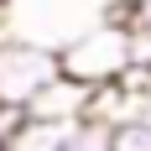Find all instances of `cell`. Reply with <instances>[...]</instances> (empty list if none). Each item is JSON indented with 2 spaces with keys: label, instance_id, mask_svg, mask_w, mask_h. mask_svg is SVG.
Wrapping results in <instances>:
<instances>
[{
  "label": "cell",
  "instance_id": "6da1fadb",
  "mask_svg": "<svg viewBox=\"0 0 151 151\" xmlns=\"http://www.w3.org/2000/svg\"><path fill=\"white\" fill-rule=\"evenodd\" d=\"M63 73L89 83V89H104V83H120L130 68H136V26L125 21V11L115 5L109 16H99L94 26H83L73 42H63Z\"/></svg>",
  "mask_w": 151,
  "mask_h": 151
},
{
  "label": "cell",
  "instance_id": "7a4b0ae2",
  "mask_svg": "<svg viewBox=\"0 0 151 151\" xmlns=\"http://www.w3.org/2000/svg\"><path fill=\"white\" fill-rule=\"evenodd\" d=\"M58 73H63V52L58 47L5 31V42H0V104L26 109Z\"/></svg>",
  "mask_w": 151,
  "mask_h": 151
},
{
  "label": "cell",
  "instance_id": "3957f363",
  "mask_svg": "<svg viewBox=\"0 0 151 151\" xmlns=\"http://www.w3.org/2000/svg\"><path fill=\"white\" fill-rule=\"evenodd\" d=\"M89 120V115H83ZM83 120H47V115H26L16 125V136L5 141L0 151H68V141L78 136Z\"/></svg>",
  "mask_w": 151,
  "mask_h": 151
},
{
  "label": "cell",
  "instance_id": "277c9868",
  "mask_svg": "<svg viewBox=\"0 0 151 151\" xmlns=\"http://www.w3.org/2000/svg\"><path fill=\"white\" fill-rule=\"evenodd\" d=\"M109 151H151V115H146V104L136 115H125V120L109 125Z\"/></svg>",
  "mask_w": 151,
  "mask_h": 151
},
{
  "label": "cell",
  "instance_id": "5b68a950",
  "mask_svg": "<svg viewBox=\"0 0 151 151\" xmlns=\"http://www.w3.org/2000/svg\"><path fill=\"white\" fill-rule=\"evenodd\" d=\"M120 11H125V21L136 26V37H146V42H151V0H125Z\"/></svg>",
  "mask_w": 151,
  "mask_h": 151
},
{
  "label": "cell",
  "instance_id": "8992f818",
  "mask_svg": "<svg viewBox=\"0 0 151 151\" xmlns=\"http://www.w3.org/2000/svg\"><path fill=\"white\" fill-rule=\"evenodd\" d=\"M0 42H5V16H0Z\"/></svg>",
  "mask_w": 151,
  "mask_h": 151
}]
</instances>
